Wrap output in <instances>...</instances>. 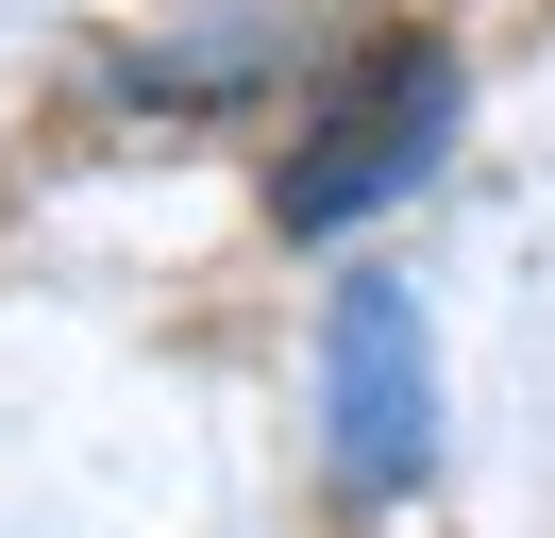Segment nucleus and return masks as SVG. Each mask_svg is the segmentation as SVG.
Here are the masks:
<instances>
[{
    "instance_id": "nucleus-1",
    "label": "nucleus",
    "mask_w": 555,
    "mask_h": 538,
    "mask_svg": "<svg viewBox=\"0 0 555 538\" xmlns=\"http://www.w3.org/2000/svg\"><path fill=\"white\" fill-rule=\"evenodd\" d=\"M438 152H454V34L404 17V34H371V51L304 101V134H286V168H270V219L286 235H353V219H387V202L438 185Z\"/></svg>"
},
{
    "instance_id": "nucleus-2",
    "label": "nucleus",
    "mask_w": 555,
    "mask_h": 538,
    "mask_svg": "<svg viewBox=\"0 0 555 538\" xmlns=\"http://www.w3.org/2000/svg\"><path fill=\"white\" fill-rule=\"evenodd\" d=\"M320 454L353 504H404L438 471V354H421V286L404 269H353L320 303Z\"/></svg>"
}]
</instances>
